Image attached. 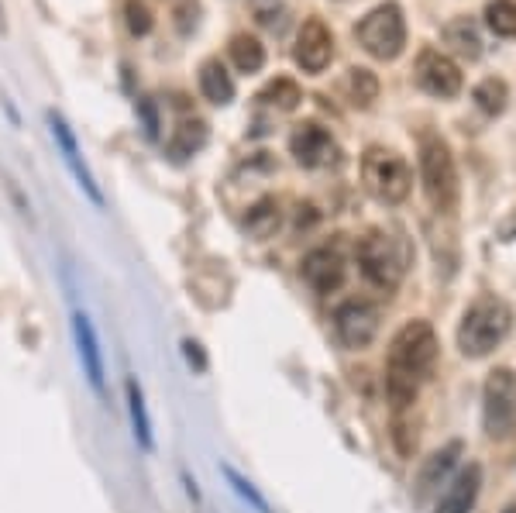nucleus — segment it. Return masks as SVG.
<instances>
[{
	"instance_id": "nucleus-1",
	"label": "nucleus",
	"mask_w": 516,
	"mask_h": 513,
	"mask_svg": "<svg viewBox=\"0 0 516 513\" xmlns=\"http://www.w3.org/2000/svg\"><path fill=\"white\" fill-rule=\"evenodd\" d=\"M513 331V310L510 303L496 293H479L472 303L465 307L458 321V352L465 359H486L496 352Z\"/></svg>"
},
{
	"instance_id": "nucleus-2",
	"label": "nucleus",
	"mask_w": 516,
	"mask_h": 513,
	"mask_svg": "<svg viewBox=\"0 0 516 513\" xmlns=\"http://www.w3.org/2000/svg\"><path fill=\"white\" fill-rule=\"evenodd\" d=\"M437 355H441V341H437L434 328L427 321H406L393 334V341H389L386 372L389 376L413 379V383H424L434 372Z\"/></svg>"
},
{
	"instance_id": "nucleus-3",
	"label": "nucleus",
	"mask_w": 516,
	"mask_h": 513,
	"mask_svg": "<svg viewBox=\"0 0 516 513\" xmlns=\"http://www.w3.org/2000/svg\"><path fill=\"white\" fill-rule=\"evenodd\" d=\"M420 183H424L427 204L437 214H451L458 207V169L448 142L434 131L420 135Z\"/></svg>"
},
{
	"instance_id": "nucleus-4",
	"label": "nucleus",
	"mask_w": 516,
	"mask_h": 513,
	"mask_svg": "<svg viewBox=\"0 0 516 513\" xmlns=\"http://www.w3.org/2000/svg\"><path fill=\"white\" fill-rule=\"evenodd\" d=\"M362 183L379 204H403L413 190V169L393 149L372 145L362 155Z\"/></svg>"
},
{
	"instance_id": "nucleus-5",
	"label": "nucleus",
	"mask_w": 516,
	"mask_h": 513,
	"mask_svg": "<svg viewBox=\"0 0 516 513\" xmlns=\"http://www.w3.org/2000/svg\"><path fill=\"white\" fill-rule=\"evenodd\" d=\"M358 45L369 52L372 59L393 62L406 45V21L396 4H379L375 11L365 14L355 28Z\"/></svg>"
},
{
	"instance_id": "nucleus-6",
	"label": "nucleus",
	"mask_w": 516,
	"mask_h": 513,
	"mask_svg": "<svg viewBox=\"0 0 516 513\" xmlns=\"http://www.w3.org/2000/svg\"><path fill=\"white\" fill-rule=\"evenodd\" d=\"M482 427L492 441H506L516 431V376L513 369H492L482 386Z\"/></svg>"
},
{
	"instance_id": "nucleus-7",
	"label": "nucleus",
	"mask_w": 516,
	"mask_h": 513,
	"mask_svg": "<svg viewBox=\"0 0 516 513\" xmlns=\"http://www.w3.org/2000/svg\"><path fill=\"white\" fill-rule=\"evenodd\" d=\"M355 259H358L362 276L369 279L372 286H379V290H396L406 272L400 245L389 235H382V231H369V235L355 245Z\"/></svg>"
},
{
	"instance_id": "nucleus-8",
	"label": "nucleus",
	"mask_w": 516,
	"mask_h": 513,
	"mask_svg": "<svg viewBox=\"0 0 516 513\" xmlns=\"http://www.w3.org/2000/svg\"><path fill=\"white\" fill-rule=\"evenodd\" d=\"M334 338L348 352H362L379 338V310L365 300H348L334 310Z\"/></svg>"
},
{
	"instance_id": "nucleus-9",
	"label": "nucleus",
	"mask_w": 516,
	"mask_h": 513,
	"mask_svg": "<svg viewBox=\"0 0 516 513\" xmlns=\"http://www.w3.org/2000/svg\"><path fill=\"white\" fill-rule=\"evenodd\" d=\"M289 152H293V159L300 162L303 169H324L331 166V162H338L341 155L331 131L320 128L314 121L296 124V131L289 135Z\"/></svg>"
},
{
	"instance_id": "nucleus-10",
	"label": "nucleus",
	"mask_w": 516,
	"mask_h": 513,
	"mask_svg": "<svg viewBox=\"0 0 516 513\" xmlns=\"http://www.w3.org/2000/svg\"><path fill=\"white\" fill-rule=\"evenodd\" d=\"M417 87L430 93V97H441V100H448V97H458L461 93V69H458V62L455 59H448L444 52H437V49H424L417 56Z\"/></svg>"
},
{
	"instance_id": "nucleus-11",
	"label": "nucleus",
	"mask_w": 516,
	"mask_h": 513,
	"mask_svg": "<svg viewBox=\"0 0 516 513\" xmlns=\"http://www.w3.org/2000/svg\"><path fill=\"white\" fill-rule=\"evenodd\" d=\"M293 59L303 73H324L334 59V35L331 28L324 25L320 18H307L296 31V49H293Z\"/></svg>"
},
{
	"instance_id": "nucleus-12",
	"label": "nucleus",
	"mask_w": 516,
	"mask_h": 513,
	"mask_svg": "<svg viewBox=\"0 0 516 513\" xmlns=\"http://www.w3.org/2000/svg\"><path fill=\"white\" fill-rule=\"evenodd\" d=\"M303 279H307V286L320 297H327V293H338L344 286V276H348V266H344V255L338 248L324 245V248H314V252L303 259Z\"/></svg>"
},
{
	"instance_id": "nucleus-13",
	"label": "nucleus",
	"mask_w": 516,
	"mask_h": 513,
	"mask_svg": "<svg viewBox=\"0 0 516 513\" xmlns=\"http://www.w3.org/2000/svg\"><path fill=\"white\" fill-rule=\"evenodd\" d=\"M482 493V465L468 462L465 469H458L451 476V483L444 486L441 500H437L434 513H472Z\"/></svg>"
},
{
	"instance_id": "nucleus-14",
	"label": "nucleus",
	"mask_w": 516,
	"mask_h": 513,
	"mask_svg": "<svg viewBox=\"0 0 516 513\" xmlns=\"http://www.w3.org/2000/svg\"><path fill=\"white\" fill-rule=\"evenodd\" d=\"M73 338H76V352H80V362H83L86 383L93 386V393H97V396H107L104 355H100V345H97V331H93L90 317L80 314V310L73 314Z\"/></svg>"
},
{
	"instance_id": "nucleus-15",
	"label": "nucleus",
	"mask_w": 516,
	"mask_h": 513,
	"mask_svg": "<svg viewBox=\"0 0 516 513\" xmlns=\"http://www.w3.org/2000/svg\"><path fill=\"white\" fill-rule=\"evenodd\" d=\"M49 128H52V138H56V145H59V152H62V159H66V166L73 169V176H76V183L86 190V197L93 200L97 207H104V193H100V186L93 183V173L86 169V162H83V155H80V145H76V138H73V131H69V124L59 118V114H49Z\"/></svg>"
},
{
	"instance_id": "nucleus-16",
	"label": "nucleus",
	"mask_w": 516,
	"mask_h": 513,
	"mask_svg": "<svg viewBox=\"0 0 516 513\" xmlns=\"http://www.w3.org/2000/svg\"><path fill=\"white\" fill-rule=\"evenodd\" d=\"M458 458H461V441H451V445H444L441 452L427 458V465L420 469V479H417V500H427L437 486L451 483V472H455Z\"/></svg>"
},
{
	"instance_id": "nucleus-17",
	"label": "nucleus",
	"mask_w": 516,
	"mask_h": 513,
	"mask_svg": "<svg viewBox=\"0 0 516 513\" xmlns=\"http://www.w3.org/2000/svg\"><path fill=\"white\" fill-rule=\"evenodd\" d=\"M200 93L217 107H224L234 100V80L228 69H224L221 59H207L200 66Z\"/></svg>"
},
{
	"instance_id": "nucleus-18",
	"label": "nucleus",
	"mask_w": 516,
	"mask_h": 513,
	"mask_svg": "<svg viewBox=\"0 0 516 513\" xmlns=\"http://www.w3.org/2000/svg\"><path fill=\"white\" fill-rule=\"evenodd\" d=\"M279 224H283V211H279L276 197H262L258 204L248 207V214H245V231L252 238H258V242H265V238L276 235Z\"/></svg>"
},
{
	"instance_id": "nucleus-19",
	"label": "nucleus",
	"mask_w": 516,
	"mask_h": 513,
	"mask_svg": "<svg viewBox=\"0 0 516 513\" xmlns=\"http://www.w3.org/2000/svg\"><path fill=\"white\" fill-rule=\"evenodd\" d=\"M441 35H444V42H448L461 59H479L482 56V38H479V28H475L472 18L448 21Z\"/></svg>"
},
{
	"instance_id": "nucleus-20",
	"label": "nucleus",
	"mask_w": 516,
	"mask_h": 513,
	"mask_svg": "<svg viewBox=\"0 0 516 513\" xmlns=\"http://www.w3.org/2000/svg\"><path fill=\"white\" fill-rule=\"evenodd\" d=\"M203 145H207V124H203L200 118H186V121H179L176 131H172L169 155H176V159H190V155H197Z\"/></svg>"
},
{
	"instance_id": "nucleus-21",
	"label": "nucleus",
	"mask_w": 516,
	"mask_h": 513,
	"mask_svg": "<svg viewBox=\"0 0 516 513\" xmlns=\"http://www.w3.org/2000/svg\"><path fill=\"white\" fill-rule=\"evenodd\" d=\"M124 390H128V410H131V427H135V441L145 448V452H152L155 438H152V421H148L142 386H138V379H128V386H124Z\"/></svg>"
},
{
	"instance_id": "nucleus-22",
	"label": "nucleus",
	"mask_w": 516,
	"mask_h": 513,
	"mask_svg": "<svg viewBox=\"0 0 516 513\" xmlns=\"http://www.w3.org/2000/svg\"><path fill=\"white\" fill-rule=\"evenodd\" d=\"M228 52H231V62H234V69L238 73H258V69L265 66V45L258 42L255 35H234L231 38V45H228Z\"/></svg>"
},
{
	"instance_id": "nucleus-23",
	"label": "nucleus",
	"mask_w": 516,
	"mask_h": 513,
	"mask_svg": "<svg viewBox=\"0 0 516 513\" xmlns=\"http://www.w3.org/2000/svg\"><path fill=\"white\" fill-rule=\"evenodd\" d=\"M258 100H265V104L276 107V111H296V107H300V100H303V93H300V87H296L293 80L279 76V80H272L269 87L262 90V97H258Z\"/></svg>"
},
{
	"instance_id": "nucleus-24",
	"label": "nucleus",
	"mask_w": 516,
	"mask_h": 513,
	"mask_svg": "<svg viewBox=\"0 0 516 513\" xmlns=\"http://www.w3.org/2000/svg\"><path fill=\"white\" fill-rule=\"evenodd\" d=\"M506 100H510V90H506V83L496 80V76H489V80H482L479 87H475V104L486 114H492V118L506 111Z\"/></svg>"
},
{
	"instance_id": "nucleus-25",
	"label": "nucleus",
	"mask_w": 516,
	"mask_h": 513,
	"mask_svg": "<svg viewBox=\"0 0 516 513\" xmlns=\"http://www.w3.org/2000/svg\"><path fill=\"white\" fill-rule=\"evenodd\" d=\"M344 87H348V97L355 107H369L379 97V80H375V73H369V69H351Z\"/></svg>"
},
{
	"instance_id": "nucleus-26",
	"label": "nucleus",
	"mask_w": 516,
	"mask_h": 513,
	"mask_svg": "<svg viewBox=\"0 0 516 513\" xmlns=\"http://www.w3.org/2000/svg\"><path fill=\"white\" fill-rule=\"evenodd\" d=\"M221 472H224V479H228V486H231L234 493H238L241 500H245L248 507H252L255 513H272V510H269V503H265V496L258 493L252 479H245V476H241V472L234 469V465H221Z\"/></svg>"
},
{
	"instance_id": "nucleus-27",
	"label": "nucleus",
	"mask_w": 516,
	"mask_h": 513,
	"mask_svg": "<svg viewBox=\"0 0 516 513\" xmlns=\"http://www.w3.org/2000/svg\"><path fill=\"white\" fill-rule=\"evenodd\" d=\"M486 21L496 35L513 38L516 35V0H492L486 7Z\"/></svg>"
},
{
	"instance_id": "nucleus-28",
	"label": "nucleus",
	"mask_w": 516,
	"mask_h": 513,
	"mask_svg": "<svg viewBox=\"0 0 516 513\" xmlns=\"http://www.w3.org/2000/svg\"><path fill=\"white\" fill-rule=\"evenodd\" d=\"M124 18H128L131 35H148V31H152V11H148L142 0H128V7H124Z\"/></svg>"
},
{
	"instance_id": "nucleus-29",
	"label": "nucleus",
	"mask_w": 516,
	"mask_h": 513,
	"mask_svg": "<svg viewBox=\"0 0 516 513\" xmlns=\"http://www.w3.org/2000/svg\"><path fill=\"white\" fill-rule=\"evenodd\" d=\"M393 441H396V448H400V455L410 458L413 452H417V427H413L410 421H403V417H396Z\"/></svg>"
},
{
	"instance_id": "nucleus-30",
	"label": "nucleus",
	"mask_w": 516,
	"mask_h": 513,
	"mask_svg": "<svg viewBox=\"0 0 516 513\" xmlns=\"http://www.w3.org/2000/svg\"><path fill=\"white\" fill-rule=\"evenodd\" d=\"M138 114H142V121H145V135L148 138H159V114H155L152 100H148V97L138 100Z\"/></svg>"
},
{
	"instance_id": "nucleus-31",
	"label": "nucleus",
	"mask_w": 516,
	"mask_h": 513,
	"mask_svg": "<svg viewBox=\"0 0 516 513\" xmlns=\"http://www.w3.org/2000/svg\"><path fill=\"white\" fill-rule=\"evenodd\" d=\"M183 352H186V359H190V365H197V372L207 369V359H203V352H200V345H197V341H190V338H186V341H183Z\"/></svg>"
},
{
	"instance_id": "nucleus-32",
	"label": "nucleus",
	"mask_w": 516,
	"mask_h": 513,
	"mask_svg": "<svg viewBox=\"0 0 516 513\" xmlns=\"http://www.w3.org/2000/svg\"><path fill=\"white\" fill-rule=\"evenodd\" d=\"M499 235H503V238H506V242H510V238H516V214L510 217V221H506V224H503V228H499Z\"/></svg>"
},
{
	"instance_id": "nucleus-33",
	"label": "nucleus",
	"mask_w": 516,
	"mask_h": 513,
	"mask_svg": "<svg viewBox=\"0 0 516 513\" xmlns=\"http://www.w3.org/2000/svg\"><path fill=\"white\" fill-rule=\"evenodd\" d=\"M503 513H516V503H510V507H506Z\"/></svg>"
}]
</instances>
